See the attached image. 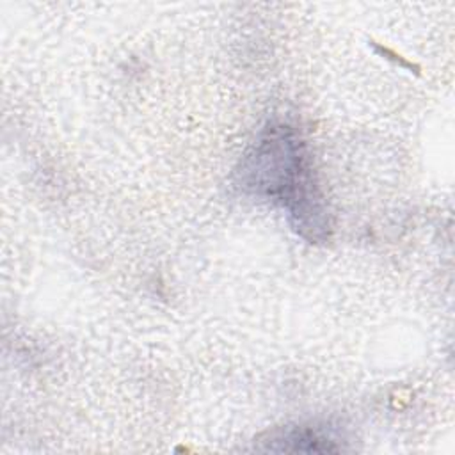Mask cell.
I'll list each match as a JSON object with an SVG mask.
<instances>
[{"label":"cell","instance_id":"obj_1","mask_svg":"<svg viewBox=\"0 0 455 455\" xmlns=\"http://www.w3.org/2000/svg\"><path fill=\"white\" fill-rule=\"evenodd\" d=\"M238 185L256 197L281 204L309 240L325 238L327 212L306 148L293 128L272 124L261 133L242 160Z\"/></svg>","mask_w":455,"mask_h":455},{"label":"cell","instance_id":"obj_2","mask_svg":"<svg viewBox=\"0 0 455 455\" xmlns=\"http://www.w3.org/2000/svg\"><path fill=\"white\" fill-rule=\"evenodd\" d=\"M272 443H277L275 450H293V451H329L334 450L331 443H334L329 435H323L320 430L295 427L284 430L281 435H275Z\"/></svg>","mask_w":455,"mask_h":455}]
</instances>
